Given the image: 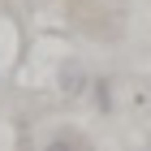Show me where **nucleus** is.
Wrapping results in <instances>:
<instances>
[{"label": "nucleus", "mask_w": 151, "mask_h": 151, "mask_svg": "<svg viewBox=\"0 0 151 151\" xmlns=\"http://www.w3.org/2000/svg\"><path fill=\"white\" fill-rule=\"evenodd\" d=\"M43 151H82V142H78V138H52Z\"/></svg>", "instance_id": "nucleus-1"}, {"label": "nucleus", "mask_w": 151, "mask_h": 151, "mask_svg": "<svg viewBox=\"0 0 151 151\" xmlns=\"http://www.w3.org/2000/svg\"><path fill=\"white\" fill-rule=\"evenodd\" d=\"M95 104L108 108V86H104V82H95Z\"/></svg>", "instance_id": "nucleus-2"}]
</instances>
